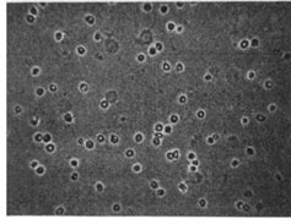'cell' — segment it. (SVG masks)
<instances>
[{"mask_svg":"<svg viewBox=\"0 0 291 224\" xmlns=\"http://www.w3.org/2000/svg\"><path fill=\"white\" fill-rule=\"evenodd\" d=\"M140 140H141V136L138 135V136H137V141H140Z\"/></svg>","mask_w":291,"mask_h":224,"instance_id":"cell-11","label":"cell"},{"mask_svg":"<svg viewBox=\"0 0 291 224\" xmlns=\"http://www.w3.org/2000/svg\"><path fill=\"white\" fill-rule=\"evenodd\" d=\"M97 190H100V191L102 190V185H101V184H98V185H97Z\"/></svg>","mask_w":291,"mask_h":224,"instance_id":"cell-10","label":"cell"},{"mask_svg":"<svg viewBox=\"0 0 291 224\" xmlns=\"http://www.w3.org/2000/svg\"><path fill=\"white\" fill-rule=\"evenodd\" d=\"M87 89H89V88H87V85H81V91H85V92H86Z\"/></svg>","mask_w":291,"mask_h":224,"instance_id":"cell-1","label":"cell"},{"mask_svg":"<svg viewBox=\"0 0 291 224\" xmlns=\"http://www.w3.org/2000/svg\"><path fill=\"white\" fill-rule=\"evenodd\" d=\"M101 105H102V108H107V107H108V103H107V102H102Z\"/></svg>","mask_w":291,"mask_h":224,"instance_id":"cell-2","label":"cell"},{"mask_svg":"<svg viewBox=\"0 0 291 224\" xmlns=\"http://www.w3.org/2000/svg\"><path fill=\"white\" fill-rule=\"evenodd\" d=\"M71 165L76 167V165H77V162H76V161H71Z\"/></svg>","mask_w":291,"mask_h":224,"instance_id":"cell-8","label":"cell"},{"mask_svg":"<svg viewBox=\"0 0 291 224\" xmlns=\"http://www.w3.org/2000/svg\"><path fill=\"white\" fill-rule=\"evenodd\" d=\"M37 165H38V163H37V162L32 163V168H37Z\"/></svg>","mask_w":291,"mask_h":224,"instance_id":"cell-5","label":"cell"},{"mask_svg":"<svg viewBox=\"0 0 291 224\" xmlns=\"http://www.w3.org/2000/svg\"><path fill=\"white\" fill-rule=\"evenodd\" d=\"M49 140H51V136H49V135L44 136V141H49Z\"/></svg>","mask_w":291,"mask_h":224,"instance_id":"cell-4","label":"cell"},{"mask_svg":"<svg viewBox=\"0 0 291 224\" xmlns=\"http://www.w3.org/2000/svg\"><path fill=\"white\" fill-rule=\"evenodd\" d=\"M65 119H67L68 121H70V120H71V116H70V115H69V114H68V115H65Z\"/></svg>","mask_w":291,"mask_h":224,"instance_id":"cell-6","label":"cell"},{"mask_svg":"<svg viewBox=\"0 0 291 224\" xmlns=\"http://www.w3.org/2000/svg\"><path fill=\"white\" fill-rule=\"evenodd\" d=\"M33 74L36 75V74H38V69H36V70H33Z\"/></svg>","mask_w":291,"mask_h":224,"instance_id":"cell-14","label":"cell"},{"mask_svg":"<svg viewBox=\"0 0 291 224\" xmlns=\"http://www.w3.org/2000/svg\"><path fill=\"white\" fill-rule=\"evenodd\" d=\"M36 140H37V141H39V140H41V135H37V137H36Z\"/></svg>","mask_w":291,"mask_h":224,"instance_id":"cell-13","label":"cell"},{"mask_svg":"<svg viewBox=\"0 0 291 224\" xmlns=\"http://www.w3.org/2000/svg\"><path fill=\"white\" fill-rule=\"evenodd\" d=\"M73 179H74V180H76V179H77V175L74 174V175H73Z\"/></svg>","mask_w":291,"mask_h":224,"instance_id":"cell-12","label":"cell"},{"mask_svg":"<svg viewBox=\"0 0 291 224\" xmlns=\"http://www.w3.org/2000/svg\"><path fill=\"white\" fill-rule=\"evenodd\" d=\"M98 141H100V142H102V141H103V136H102V135H100V136H98Z\"/></svg>","mask_w":291,"mask_h":224,"instance_id":"cell-9","label":"cell"},{"mask_svg":"<svg viewBox=\"0 0 291 224\" xmlns=\"http://www.w3.org/2000/svg\"><path fill=\"white\" fill-rule=\"evenodd\" d=\"M112 142H113V143H114V142H118L117 136H112Z\"/></svg>","mask_w":291,"mask_h":224,"instance_id":"cell-3","label":"cell"},{"mask_svg":"<svg viewBox=\"0 0 291 224\" xmlns=\"http://www.w3.org/2000/svg\"><path fill=\"white\" fill-rule=\"evenodd\" d=\"M57 89V86H54V85H52L51 86V91H55Z\"/></svg>","mask_w":291,"mask_h":224,"instance_id":"cell-7","label":"cell"}]
</instances>
